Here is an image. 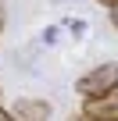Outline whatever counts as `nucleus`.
I'll use <instances>...</instances> for the list:
<instances>
[{
  "label": "nucleus",
  "mask_w": 118,
  "mask_h": 121,
  "mask_svg": "<svg viewBox=\"0 0 118 121\" xmlns=\"http://www.w3.org/2000/svg\"><path fill=\"white\" fill-rule=\"evenodd\" d=\"M114 86H118V64H100V68H93L90 75H82L75 82V93L86 96V100H97V96L111 93Z\"/></svg>",
  "instance_id": "f257e3e1"
},
{
  "label": "nucleus",
  "mask_w": 118,
  "mask_h": 121,
  "mask_svg": "<svg viewBox=\"0 0 118 121\" xmlns=\"http://www.w3.org/2000/svg\"><path fill=\"white\" fill-rule=\"evenodd\" d=\"M82 117L86 121H118V86L97 100H86L82 103Z\"/></svg>",
  "instance_id": "f03ea898"
},
{
  "label": "nucleus",
  "mask_w": 118,
  "mask_h": 121,
  "mask_svg": "<svg viewBox=\"0 0 118 121\" xmlns=\"http://www.w3.org/2000/svg\"><path fill=\"white\" fill-rule=\"evenodd\" d=\"M14 114L22 121H47L50 117V103L47 100H18L14 103Z\"/></svg>",
  "instance_id": "7ed1b4c3"
},
{
  "label": "nucleus",
  "mask_w": 118,
  "mask_h": 121,
  "mask_svg": "<svg viewBox=\"0 0 118 121\" xmlns=\"http://www.w3.org/2000/svg\"><path fill=\"white\" fill-rule=\"evenodd\" d=\"M68 32H72L75 39H79V36H86V22H82V18H72V22H68Z\"/></svg>",
  "instance_id": "20e7f679"
},
{
  "label": "nucleus",
  "mask_w": 118,
  "mask_h": 121,
  "mask_svg": "<svg viewBox=\"0 0 118 121\" xmlns=\"http://www.w3.org/2000/svg\"><path fill=\"white\" fill-rule=\"evenodd\" d=\"M111 25L118 29V7H111Z\"/></svg>",
  "instance_id": "39448f33"
},
{
  "label": "nucleus",
  "mask_w": 118,
  "mask_h": 121,
  "mask_svg": "<svg viewBox=\"0 0 118 121\" xmlns=\"http://www.w3.org/2000/svg\"><path fill=\"white\" fill-rule=\"evenodd\" d=\"M97 4H104V7H118V0H97Z\"/></svg>",
  "instance_id": "423d86ee"
},
{
  "label": "nucleus",
  "mask_w": 118,
  "mask_h": 121,
  "mask_svg": "<svg viewBox=\"0 0 118 121\" xmlns=\"http://www.w3.org/2000/svg\"><path fill=\"white\" fill-rule=\"evenodd\" d=\"M0 121H11V114H7V110H0Z\"/></svg>",
  "instance_id": "0eeeda50"
},
{
  "label": "nucleus",
  "mask_w": 118,
  "mask_h": 121,
  "mask_svg": "<svg viewBox=\"0 0 118 121\" xmlns=\"http://www.w3.org/2000/svg\"><path fill=\"white\" fill-rule=\"evenodd\" d=\"M0 32H4V7H0Z\"/></svg>",
  "instance_id": "6e6552de"
},
{
  "label": "nucleus",
  "mask_w": 118,
  "mask_h": 121,
  "mask_svg": "<svg viewBox=\"0 0 118 121\" xmlns=\"http://www.w3.org/2000/svg\"><path fill=\"white\" fill-rule=\"evenodd\" d=\"M68 121H86V117H82V114H79V117H68Z\"/></svg>",
  "instance_id": "1a4fd4ad"
}]
</instances>
